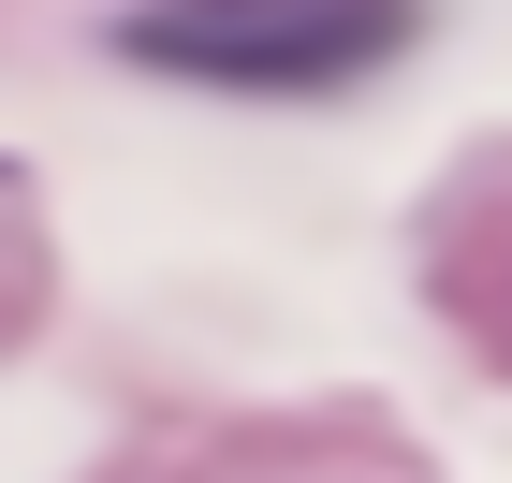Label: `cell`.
I'll list each match as a JSON object with an SVG mask.
<instances>
[{
  "mask_svg": "<svg viewBox=\"0 0 512 483\" xmlns=\"http://www.w3.org/2000/svg\"><path fill=\"white\" fill-rule=\"evenodd\" d=\"M132 44L161 74H220V88H337L395 44V0H220V15H147Z\"/></svg>",
  "mask_w": 512,
  "mask_h": 483,
  "instance_id": "6da1fadb",
  "label": "cell"
}]
</instances>
